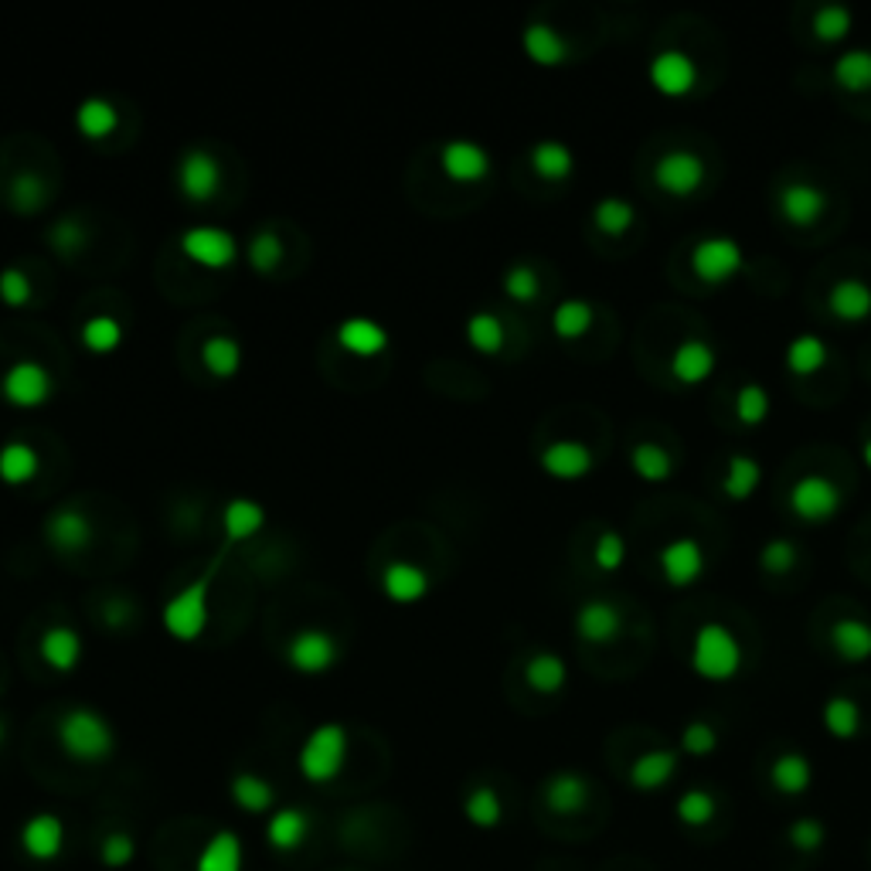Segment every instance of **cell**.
Wrapping results in <instances>:
<instances>
[{
    "label": "cell",
    "mask_w": 871,
    "mask_h": 871,
    "mask_svg": "<svg viewBox=\"0 0 871 871\" xmlns=\"http://www.w3.org/2000/svg\"><path fill=\"white\" fill-rule=\"evenodd\" d=\"M429 572L415 562H405V559H395L386 566L381 572V592H386V600L399 603V606H412V603H423L429 596Z\"/></svg>",
    "instance_id": "15"
},
{
    "label": "cell",
    "mask_w": 871,
    "mask_h": 871,
    "mask_svg": "<svg viewBox=\"0 0 871 871\" xmlns=\"http://www.w3.org/2000/svg\"><path fill=\"white\" fill-rule=\"evenodd\" d=\"M532 170L541 181H566L576 170V157L566 144L559 141H541L532 147Z\"/></svg>",
    "instance_id": "37"
},
{
    "label": "cell",
    "mask_w": 871,
    "mask_h": 871,
    "mask_svg": "<svg viewBox=\"0 0 871 871\" xmlns=\"http://www.w3.org/2000/svg\"><path fill=\"white\" fill-rule=\"evenodd\" d=\"M45 541L58 551V555H79L89 548L96 528H92V521L86 511L72 507V504H65V507H55L48 517H45Z\"/></svg>",
    "instance_id": "12"
},
{
    "label": "cell",
    "mask_w": 871,
    "mask_h": 871,
    "mask_svg": "<svg viewBox=\"0 0 871 871\" xmlns=\"http://www.w3.org/2000/svg\"><path fill=\"white\" fill-rule=\"evenodd\" d=\"M194 871H242V841L232 830H215L201 848Z\"/></svg>",
    "instance_id": "31"
},
{
    "label": "cell",
    "mask_w": 871,
    "mask_h": 871,
    "mask_svg": "<svg viewBox=\"0 0 871 871\" xmlns=\"http://www.w3.org/2000/svg\"><path fill=\"white\" fill-rule=\"evenodd\" d=\"M634 219H637V208L623 198H603L596 208H592V225L610 238H619V235L630 232Z\"/></svg>",
    "instance_id": "46"
},
{
    "label": "cell",
    "mask_w": 871,
    "mask_h": 871,
    "mask_svg": "<svg viewBox=\"0 0 871 871\" xmlns=\"http://www.w3.org/2000/svg\"><path fill=\"white\" fill-rule=\"evenodd\" d=\"M504 293H507L514 303H535L538 293H541L538 272H535L528 263H514V266L504 272Z\"/></svg>",
    "instance_id": "53"
},
{
    "label": "cell",
    "mask_w": 871,
    "mask_h": 871,
    "mask_svg": "<svg viewBox=\"0 0 871 871\" xmlns=\"http://www.w3.org/2000/svg\"><path fill=\"white\" fill-rule=\"evenodd\" d=\"M181 253L201 269H228L238 259V242L219 225H191L181 232Z\"/></svg>",
    "instance_id": "8"
},
{
    "label": "cell",
    "mask_w": 871,
    "mask_h": 871,
    "mask_svg": "<svg viewBox=\"0 0 871 871\" xmlns=\"http://www.w3.org/2000/svg\"><path fill=\"white\" fill-rule=\"evenodd\" d=\"M525 681L532 691L538 694H559L569 681V671H566V660L559 654H535L528 665H525Z\"/></svg>",
    "instance_id": "35"
},
{
    "label": "cell",
    "mask_w": 871,
    "mask_h": 871,
    "mask_svg": "<svg viewBox=\"0 0 871 871\" xmlns=\"http://www.w3.org/2000/svg\"><path fill=\"white\" fill-rule=\"evenodd\" d=\"M678 817L688 827H705L715 817V796L705 793V790H688V793H681V800H678Z\"/></svg>",
    "instance_id": "55"
},
{
    "label": "cell",
    "mask_w": 871,
    "mask_h": 871,
    "mask_svg": "<svg viewBox=\"0 0 871 871\" xmlns=\"http://www.w3.org/2000/svg\"><path fill=\"white\" fill-rule=\"evenodd\" d=\"M715 371V347L699 340V337H688L674 347L671 355V375L681 381V386H702V381Z\"/></svg>",
    "instance_id": "23"
},
{
    "label": "cell",
    "mask_w": 871,
    "mask_h": 871,
    "mask_svg": "<svg viewBox=\"0 0 871 871\" xmlns=\"http://www.w3.org/2000/svg\"><path fill=\"white\" fill-rule=\"evenodd\" d=\"M691 272L702 283L718 287L742 272V246L728 235H708L691 249Z\"/></svg>",
    "instance_id": "7"
},
{
    "label": "cell",
    "mask_w": 871,
    "mask_h": 871,
    "mask_svg": "<svg viewBox=\"0 0 871 871\" xmlns=\"http://www.w3.org/2000/svg\"><path fill=\"white\" fill-rule=\"evenodd\" d=\"M830 647L848 665H861L871 657V623L858 616H845L830 626Z\"/></svg>",
    "instance_id": "27"
},
{
    "label": "cell",
    "mask_w": 871,
    "mask_h": 871,
    "mask_svg": "<svg viewBox=\"0 0 871 871\" xmlns=\"http://www.w3.org/2000/svg\"><path fill=\"white\" fill-rule=\"evenodd\" d=\"M796 559H800V551H796V545L786 541V538H773L770 545L762 548V555H759L762 569H766V572H773V576H786V572L796 566Z\"/></svg>",
    "instance_id": "57"
},
{
    "label": "cell",
    "mask_w": 871,
    "mask_h": 871,
    "mask_svg": "<svg viewBox=\"0 0 871 871\" xmlns=\"http://www.w3.org/2000/svg\"><path fill=\"white\" fill-rule=\"evenodd\" d=\"M76 126L86 141H107V136L120 126V110L113 107L110 99L102 96H89L79 102L76 110Z\"/></svg>",
    "instance_id": "28"
},
{
    "label": "cell",
    "mask_w": 871,
    "mask_h": 871,
    "mask_svg": "<svg viewBox=\"0 0 871 871\" xmlns=\"http://www.w3.org/2000/svg\"><path fill=\"white\" fill-rule=\"evenodd\" d=\"M467 340H470L473 351H480V355H491V358L501 355L507 334H504V324H501L498 313H491V310L473 313V317L467 321Z\"/></svg>",
    "instance_id": "41"
},
{
    "label": "cell",
    "mask_w": 871,
    "mask_h": 871,
    "mask_svg": "<svg viewBox=\"0 0 871 871\" xmlns=\"http://www.w3.org/2000/svg\"><path fill=\"white\" fill-rule=\"evenodd\" d=\"M48 246L58 259H76L86 246V225L79 219H62L48 232Z\"/></svg>",
    "instance_id": "52"
},
{
    "label": "cell",
    "mask_w": 871,
    "mask_h": 871,
    "mask_svg": "<svg viewBox=\"0 0 871 871\" xmlns=\"http://www.w3.org/2000/svg\"><path fill=\"white\" fill-rule=\"evenodd\" d=\"M174 181H178V191L185 201L208 204L222 191V164L212 150L188 147L178 160V170H174Z\"/></svg>",
    "instance_id": "5"
},
{
    "label": "cell",
    "mask_w": 871,
    "mask_h": 871,
    "mask_svg": "<svg viewBox=\"0 0 871 871\" xmlns=\"http://www.w3.org/2000/svg\"><path fill=\"white\" fill-rule=\"evenodd\" d=\"M228 793H232V800L246 814H266L276 804L272 783L263 780V777H256V773H235L232 783H228Z\"/></svg>",
    "instance_id": "36"
},
{
    "label": "cell",
    "mask_w": 871,
    "mask_h": 871,
    "mask_svg": "<svg viewBox=\"0 0 871 871\" xmlns=\"http://www.w3.org/2000/svg\"><path fill=\"white\" fill-rule=\"evenodd\" d=\"M439 170L457 185H477L491 174V154L473 141H446L439 147Z\"/></svg>",
    "instance_id": "13"
},
{
    "label": "cell",
    "mask_w": 871,
    "mask_h": 871,
    "mask_svg": "<svg viewBox=\"0 0 871 871\" xmlns=\"http://www.w3.org/2000/svg\"><path fill=\"white\" fill-rule=\"evenodd\" d=\"M8 204L14 208L18 215H38L42 208L48 204V185L38 178V174L21 170L11 178L8 185Z\"/></svg>",
    "instance_id": "39"
},
{
    "label": "cell",
    "mask_w": 871,
    "mask_h": 871,
    "mask_svg": "<svg viewBox=\"0 0 871 871\" xmlns=\"http://www.w3.org/2000/svg\"><path fill=\"white\" fill-rule=\"evenodd\" d=\"M521 48H525V55L535 65H545V68H555V65H562L569 58L566 38L551 24H545V21H532L525 27V34H521Z\"/></svg>",
    "instance_id": "25"
},
{
    "label": "cell",
    "mask_w": 871,
    "mask_h": 871,
    "mask_svg": "<svg viewBox=\"0 0 871 871\" xmlns=\"http://www.w3.org/2000/svg\"><path fill=\"white\" fill-rule=\"evenodd\" d=\"M770 780L780 793L786 796H796V793H804L814 780V770H811V762L807 756H800V752H783L777 762H773V770H770Z\"/></svg>",
    "instance_id": "42"
},
{
    "label": "cell",
    "mask_w": 871,
    "mask_h": 871,
    "mask_svg": "<svg viewBox=\"0 0 871 871\" xmlns=\"http://www.w3.org/2000/svg\"><path fill=\"white\" fill-rule=\"evenodd\" d=\"M660 572L674 589H684L691 582H699L705 572V551L694 538H674L660 548Z\"/></svg>",
    "instance_id": "16"
},
{
    "label": "cell",
    "mask_w": 871,
    "mask_h": 871,
    "mask_svg": "<svg viewBox=\"0 0 871 871\" xmlns=\"http://www.w3.org/2000/svg\"><path fill=\"white\" fill-rule=\"evenodd\" d=\"M827 212V194L817 185L807 181H790L780 191V215L793 225V228H811L824 219Z\"/></svg>",
    "instance_id": "17"
},
{
    "label": "cell",
    "mask_w": 871,
    "mask_h": 871,
    "mask_svg": "<svg viewBox=\"0 0 871 871\" xmlns=\"http://www.w3.org/2000/svg\"><path fill=\"white\" fill-rule=\"evenodd\" d=\"M8 742V725H4V718H0V746Z\"/></svg>",
    "instance_id": "64"
},
{
    "label": "cell",
    "mask_w": 871,
    "mask_h": 871,
    "mask_svg": "<svg viewBox=\"0 0 871 871\" xmlns=\"http://www.w3.org/2000/svg\"><path fill=\"white\" fill-rule=\"evenodd\" d=\"M246 256H249V266L263 276H269L272 269H280L287 249H283V238L276 235L272 228H259L253 232L249 238V246H246Z\"/></svg>",
    "instance_id": "49"
},
{
    "label": "cell",
    "mask_w": 871,
    "mask_h": 871,
    "mask_svg": "<svg viewBox=\"0 0 871 871\" xmlns=\"http://www.w3.org/2000/svg\"><path fill=\"white\" fill-rule=\"evenodd\" d=\"M650 86L660 96H688L694 86H699V65H694L691 55L684 52H660L650 62Z\"/></svg>",
    "instance_id": "14"
},
{
    "label": "cell",
    "mask_w": 871,
    "mask_h": 871,
    "mask_svg": "<svg viewBox=\"0 0 871 871\" xmlns=\"http://www.w3.org/2000/svg\"><path fill=\"white\" fill-rule=\"evenodd\" d=\"M464 814L473 827H483V830H491L501 824L504 817V807H501V796L494 786H473L464 800Z\"/></svg>",
    "instance_id": "48"
},
{
    "label": "cell",
    "mask_w": 871,
    "mask_h": 871,
    "mask_svg": "<svg viewBox=\"0 0 871 871\" xmlns=\"http://www.w3.org/2000/svg\"><path fill=\"white\" fill-rule=\"evenodd\" d=\"M861 460H864V467L871 470V439H868V443L861 446Z\"/></svg>",
    "instance_id": "63"
},
{
    "label": "cell",
    "mask_w": 871,
    "mask_h": 871,
    "mask_svg": "<svg viewBox=\"0 0 871 871\" xmlns=\"http://www.w3.org/2000/svg\"><path fill=\"white\" fill-rule=\"evenodd\" d=\"M38 449H34L31 443H21V439H11L0 446V480L11 483V487H21L27 480L38 477Z\"/></svg>",
    "instance_id": "32"
},
{
    "label": "cell",
    "mask_w": 871,
    "mask_h": 871,
    "mask_svg": "<svg viewBox=\"0 0 871 871\" xmlns=\"http://www.w3.org/2000/svg\"><path fill=\"white\" fill-rule=\"evenodd\" d=\"M654 181L671 198H688L705 181V160L694 150H668L654 164Z\"/></svg>",
    "instance_id": "11"
},
{
    "label": "cell",
    "mask_w": 871,
    "mask_h": 871,
    "mask_svg": "<svg viewBox=\"0 0 871 871\" xmlns=\"http://www.w3.org/2000/svg\"><path fill=\"white\" fill-rule=\"evenodd\" d=\"M306 830H310L306 814L297 811V807H283V811H276L269 817V824H266V841L276 851H297L306 841Z\"/></svg>",
    "instance_id": "33"
},
{
    "label": "cell",
    "mask_w": 871,
    "mask_h": 871,
    "mask_svg": "<svg viewBox=\"0 0 871 871\" xmlns=\"http://www.w3.org/2000/svg\"><path fill=\"white\" fill-rule=\"evenodd\" d=\"M827 306L838 321H848V324H858L871 313V290L861 283V280H841L834 283L830 293H827Z\"/></svg>",
    "instance_id": "30"
},
{
    "label": "cell",
    "mask_w": 871,
    "mask_h": 871,
    "mask_svg": "<svg viewBox=\"0 0 871 871\" xmlns=\"http://www.w3.org/2000/svg\"><path fill=\"white\" fill-rule=\"evenodd\" d=\"M55 392V378L42 361H14L8 365L4 378H0V395H4L14 409H42Z\"/></svg>",
    "instance_id": "6"
},
{
    "label": "cell",
    "mask_w": 871,
    "mask_h": 871,
    "mask_svg": "<svg viewBox=\"0 0 871 871\" xmlns=\"http://www.w3.org/2000/svg\"><path fill=\"white\" fill-rule=\"evenodd\" d=\"M759 480H762V467L752 457H746V453H736V457H728V470H725V480H722V491L732 501H749L756 494Z\"/></svg>",
    "instance_id": "40"
},
{
    "label": "cell",
    "mask_w": 871,
    "mask_h": 871,
    "mask_svg": "<svg viewBox=\"0 0 871 871\" xmlns=\"http://www.w3.org/2000/svg\"><path fill=\"white\" fill-rule=\"evenodd\" d=\"M824 725L834 739H855L858 736V728H861V712L851 699H845V694H838V699H830L824 705Z\"/></svg>",
    "instance_id": "50"
},
{
    "label": "cell",
    "mask_w": 871,
    "mask_h": 871,
    "mask_svg": "<svg viewBox=\"0 0 871 871\" xmlns=\"http://www.w3.org/2000/svg\"><path fill=\"white\" fill-rule=\"evenodd\" d=\"M266 525V511L263 504L249 501V498H232L222 507V535H225V548L249 541L253 535H259Z\"/></svg>",
    "instance_id": "24"
},
{
    "label": "cell",
    "mask_w": 871,
    "mask_h": 871,
    "mask_svg": "<svg viewBox=\"0 0 871 871\" xmlns=\"http://www.w3.org/2000/svg\"><path fill=\"white\" fill-rule=\"evenodd\" d=\"M715 746H718V732L708 722H691L681 732V749L688 756H708V752H715Z\"/></svg>",
    "instance_id": "60"
},
{
    "label": "cell",
    "mask_w": 871,
    "mask_h": 871,
    "mask_svg": "<svg viewBox=\"0 0 871 871\" xmlns=\"http://www.w3.org/2000/svg\"><path fill=\"white\" fill-rule=\"evenodd\" d=\"M691 668L705 681H728L742 668V644L722 623H705L691 640Z\"/></svg>",
    "instance_id": "4"
},
{
    "label": "cell",
    "mask_w": 871,
    "mask_h": 871,
    "mask_svg": "<svg viewBox=\"0 0 871 871\" xmlns=\"http://www.w3.org/2000/svg\"><path fill=\"white\" fill-rule=\"evenodd\" d=\"M827 365V344L814 334H800L786 347V368L793 375H817Z\"/></svg>",
    "instance_id": "47"
},
{
    "label": "cell",
    "mask_w": 871,
    "mask_h": 871,
    "mask_svg": "<svg viewBox=\"0 0 871 871\" xmlns=\"http://www.w3.org/2000/svg\"><path fill=\"white\" fill-rule=\"evenodd\" d=\"M55 739L62 746V752L76 762H102L110 759L116 749V732L107 722V715L96 708H68L58 725H55Z\"/></svg>",
    "instance_id": "1"
},
{
    "label": "cell",
    "mask_w": 871,
    "mask_h": 871,
    "mask_svg": "<svg viewBox=\"0 0 871 871\" xmlns=\"http://www.w3.org/2000/svg\"><path fill=\"white\" fill-rule=\"evenodd\" d=\"M201 365L212 378H235L242 368V344L228 334H212L201 344Z\"/></svg>",
    "instance_id": "34"
},
{
    "label": "cell",
    "mask_w": 871,
    "mask_h": 871,
    "mask_svg": "<svg viewBox=\"0 0 871 871\" xmlns=\"http://www.w3.org/2000/svg\"><path fill=\"white\" fill-rule=\"evenodd\" d=\"M592 327V306L585 300H562L551 310V331L562 340H579Z\"/></svg>",
    "instance_id": "43"
},
{
    "label": "cell",
    "mask_w": 871,
    "mask_h": 871,
    "mask_svg": "<svg viewBox=\"0 0 871 871\" xmlns=\"http://www.w3.org/2000/svg\"><path fill=\"white\" fill-rule=\"evenodd\" d=\"M347 728L340 722H324L310 732L303 739L300 752H297V766H300V777L306 783H331L340 777L344 762H347Z\"/></svg>",
    "instance_id": "3"
},
{
    "label": "cell",
    "mask_w": 871,
    "mask_h": 871,
    "mask_svg": "<svg viewBox=\"0 0 871 871\" xmlns=\"http://www.w3.org/2000/svg\"><path fill=\"white\" fill-rule=\"evenodd\" d=\"M21 848L34 861H55L65 848V824L55 814H34L21 827Z\"/></svg>",
    "instance_id": "19"
},
{
    "label": "cell",
    "mask_w": 871,
    "mask_h": 871,
    "mask_svg": "<svg viewBox=\"0 0 871 871\" xmlns=\"http://www.w3.org/2000/svg\"><path fill=\"white\" fill-rule=\"evenodd\" d=\"M630 467L647 483H660V480H668L674 473L671 453L665 446H657V443H637L634 453H630Z\"/></svg>",
    "instance_id": "45"
},
{
    "label": "cell",
    "mask_w": 871,
    "mask_h": 871,
    "mask_svg": "<svg viewBox=\"0 0 871 871\" xmlns=\"http://www.w3.org/2000/svg\"><path fill=\"white\" fill-rule=\"evenodd\" d=\"M31 297H34V287H31L24 269L8 266L4 272H0V300H4L8 306H27Z\"/></svg>",
    "instance_id": "56"
},
{
    "label": "cell",
    "mask_w": 871,
    "mask_h": 871,
    "mask_svg": "<svg viewBox=\"0 0 871 871\" xmlns=\"http://www.w3.org/2000/svg\"><path fill=\"white\" fill-rule=\"evenodd\" d=\"M678 770V752L671 749H650L644 752L634 766H630V783L637 790H660V786H668L671 777Z\"/></svg>",
    "instance_id": "29"
},
{
    "label": "cell",
    "mask_w": 871,
    "mask_h": 871,
    "mask_svg": "<svg viewBox=\"0 0 871 871\" xmlns=\"http://www.w3.org/2000/svg\"><path fill=\"white\" fill-rule=\"evenodd\" d=\"M79 340L89 355H113L123 344V324L113 317V313H96V317H89L79 327Z\"/></svg>",
    "instance_id": "38"
},
{
    "label": "cell",
    "mask_w": 871,
    "mask_h": 871,
    "mask_svg": "<svg viewBox=\"0 0 871 871\" xmlns=\"http://www.w3.org/2000/svg\"><path fill=\"white\" fill-rule=\"evenodd\" d=\"M38 654H42V660H45V665H48L52 671L68 674V671H76V668H79V660H82V654H86V644H82L79 630H72V626L55 623V626H48V630L42 634V640H38Z\"/></svg>",
    "instance_id": "20"
},
{
    "label": "cell",
    "mask_w": 871,
    "mask_h": 871,
    "mask_svg": "<svg viewBox=\"0 0 871 871\" xmlns=\"http://www.w3.org/2000/svg\"><path fill=\"white\" fill-rule=\"evenodd\" d=\"M623 630V619H619V610L613 603H603V600H592V603H582L579 613H576V634L579 640L585 644H613Z\"/></svg>",
    "instance_id": "22"
},
{
    "label": "cell",
    "mask_w": 871,
    "mask_h": 871,
    "mask_svg": "<svg viewBox=\"0 0 871 871\" xmlns=\"http://www.w3.org/2000/svg\"><path fill=\"white\" fill-rule=\"evenodd\" d=\"M102 616H107L110 626H126L133 619V603L130 600H110L107 610H102Z\"/></svg>",
    "instance_id": "62"
},
{
    "label": "cell",
    "mask_w": 871,
    "mask_h": 871,
    "mask_svg": "<svg viewBox=\"0 0 871 871\" xmlns=\"http://www.w3.org/2000/svg\"><path fill=\"white\" fill-rule=\"evenodd\" d=\"M592 562H596L603 572H616L626 562V545L616 532H603L596 538V548H592Z\"/></svg>",
    "instance_id": "59"
},
{
    "label": "cell",
    "mask_w": 871,
    "mask_h": 871,
    "mask_svg": "<svg viewBox=\"0 0 871 871\" xmlns=\"http://www.w3.org/2000/svg\"><path fill=\"white\" fill-rule=\"evenodd\" d=\"M545 804L551 814H562V817L582 814L589 804V783L579 773H555L545 783Z\"/></svg>",
    "instance_id": "26"
},
{
    "label": "cell",
    "mask_w": 871,
    "mask_h": 871,
    "mask_svg": "<svg viewBox=\"0 0 871 871\" xmlns=\"http://www.w3.org/2000/svg\"><path fill=\"white\" fill-rule=\"evenodd\" d=\"M340 647L321 626H303L287 644V665L297 674H324L337 665Z\"/></svg>",
    "instance_id": "9"
},
{
    "label": "cell",
    "mask_w": 871,
    "mask_h": 871,
    "mask_svg": "<svg viewBox=\"0 0 871 871\" xmlns=\"http://www.w3.org/2000/svg\"><path fill=\"white\" fill-rule=\"evenodd\" d=\"M770 415V392L762 386H742L736 395V420L742 426H759Z\"/></svg>",
    "instance_id": "54"
},
{
    "label": "cell",
    "mask_w": 871,
    "mask_h": 871,
    "mask_svg": "<svg viewBox=\"0 0 871 871\" xmlns=\"http://www.w3.org/2000/svg\"><path fill=\"white\" fill-rule=\"evenodd\" d=\"M538 464L555 480H579L592 470V449L579 439H555L541 449Z\"/></svg>",
    "instance_id": "18"
},
{
    "label": "cell",
    "mask_w": 871,
    "mask_h": 871,
    "mask_svg": "<svg viewBox=\"0 0 871 871\" xmlns=\"http://www.w3.org/2000/svg\"><path fill=\"white\" fill-rule=\"evenodd\" d=\"M851 24H855V18H851L848 8L827 4V8H820L814 14V38L824 42V45H838V42H845L848 34H851Z\"/></svg>",
    "instance_id": "51"
},
{
    "label": "cell",
    "mask_w": 871,
    "mask_h": 871,
    "mask_svg": "<svg viewBox=\"0 0 871 871\" xmlns=\"http://www.w3.org/2000/svg\"><path fill=\"white\" fill-rule=\"evenodd\" d=\"M337 344L355 358H375L389 347V331L371 317H347L337 324Z\"/></svg>",
    "instance_id": "21"
},
{
    "label": "cell",
    "mask_w": 871,
    "mask_h": 871,
    "mask_svg": "<svg viewBox=\"0 0 871 871\" xmlns=\"http://www.w3.org/2000/svg\"><path fill=\"white\" fill-rule=\"evenodd\" d=\"M790 507L800 521H811V525H820V521H830L841 507V491L838 483L820 477V473H807L793 483L790 491Z\"/></svg>",
    "instance_id": "10"
},
{
    "label": "cell",
    "mask_w": 871,
    "mask_h": 871,
    "mask_svg": "<svg viewBox=\"0 0 871 871\" xmlns=\"http://www.w3.org/2000/svg\"><path fill=\"white\" fill-rule=\"evenodd\" d=\"M215 576H219V566H208L194 582H188L181 592H174V596L164 603L160 623H164L167 637L181 640V644H191V640H198L204 634L208 619H212Z\"/></svg>",
    "instance_id": "2"
},
{
    "label": "cell",
    "mask_w": 871,
    "mask_h": 871,
    "mask_svg": "<svg viewBox=\"0 0 871 871\" xmlns=\"http://www.w3.org/2000/svg\"><path fill=\"white\" fill-rule=\"evenodd\" d=\"M824 838H827V830H824V824L820 820H814V817H804V820H796L793 827H790V845L796 848V851H817L820 845H824Z\"/></svg>",
    "instance_id": "61"
},
{
    "label": "cell",
    "mask_w": 871,
    "mask_h": 871,
    "mask_svg": "<svg viewBox=\"0 0 871 871\" xmlns=\"http://www.w3.org/2000/svg\"><path fill=\"white\" fill-rule=\"evenodd\" d=\"M834 82L845 92H868L871 89V52L851 48L834 62Z\"/></svg>",
    "instance_id": "44"
},
{
    "label": "cell",
    "mask_w": 871,
    "mask_h": 871,
    "mask_svg": "<svg viewBox=\"0 0 871 871\" xmlns=\"http://www.w3.org/2000/svg\"><path fill=\"white\" fill-rule=\"evenodd\" d=\"M99 858H102V864H107V868H123V864H130L136 858V845H133V838L126 830H113V834L102 838Z\"/></svg>",
    "instance_id": "58"
}]
</instances>
